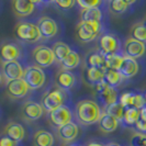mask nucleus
<instances>
[{
	"instance_id": "f257e3e1",
	"label": "nucleus",
	"mask_w": 146,
	"mask_h": 146,
	"mask_svg": "<svg viewBox=\"0 0 146 146\" xmlns=\"http://www.w3.org/2000/svg\"><path fill=\"white\" fill-rule=\"evenodd\" d=\"M103 111L95 100L84 99L76 103L75 117L81 125H92L99 122Z\"/></svg>"
},
{
	"instance_id": "f03ea898",
	"label": "nucleus",
	"mask_w": 146,
	"mask_h": 146,
	"mask_svg": "<svg viewBox=\"0 0 146 146\" xmlns=\"http://www.w3.org/2000/svg\"><path fill=\"white\" fill-rule=\"evenodd\" d=\"M67 97H68L67 91L56 86L45 91V94L42 97L41 104L45 111L51 112L60 106H64L67 100Z\"/></svg>"
},
{
	"instance_id": "7ed1b4c3",
	"label": "nucleus",
	"mask_w": 146,
	"mask_h": 146,
	"mask_svg": "<svg viewBox=\"0 0 146 146\" xmlns=\"http://www.w3.org/2000/svg\"><path fill=\"white\" fill-rule=\"evenodd\" d=\"M102 34V23L80 21L76 27V35L81 43H89Z\"/></svg>"
},
{
	"instance_id": "20e7f679",
	"label": "nucleus",
	"mask_w": 146,
	"mask_h": 146,
	"mask_svg": "<svg viewBox=\"0 0 146 146\" xmlns=\"http://www.w3.org/2000/svg\"><path fill=\"white\" fill-rule=\"evenodd\" d=\"M15 35L24 43H35L42 38L36 24L29 21L18 22L15 28Z\"/></svg>"
},
{
	"instance_id": "39448f33",
	"label": "nucleus",
	"mask_w": 146,
	"mask_h": 146,
	"mask_svg": "<svg viewBox=\"0 0 146 146\" xmlns=\"http://www.w3.org/2000/svg\"><path fill=\"white\" fill-rule=\"evenodd\" d=\"M22 79L25 81V84L29 86L30 89H40L43 87L46 79V75L44 73L43 68L36 65L29 66L24 69Z\"/></svg>"
},
{
	"instance_id": "423d86ee",
	"label": "nucleus",
	"mask_w": 146,
	"mask_h": 146,
	"mask_svg": "<svg viewBox=\"0 0 146 146\" xmlns=\"http://www.w3.org/2000/svg\"><path fill=\"white\" fill-rule=\"evenodd\" d=\"M98 51L104 56L108 54L122 52V45L120 38L113 33H102L98 37Z\"/></svg>"
},
{
	"instance_id": "0eeeda50",
	"label": "nucleus",
	"mask_w": 146,
	"mask_h": 146,
	"mask_svg": "<svg viewBox=\"0 0 146 146\" xmlns=\"http://www.w3.org/2000/svg\"><path fill=\"white\" fill-rule=\"evenodd\" d=\"M32 58L36 66L41 68L50 67L55 62V56L52 48L46 45H37L32 51Z\"/></svg>"
},
{
	"instance_id": "6e6552de",
	"label": "nucleus",
	"mask_w": 146,
	"mask_h": 146,
	"mask_svg": "<svg viewBox=\"0 0 146 146\" xmlns=\"http://www.w3.org/2000/svg\"><path fill=\"white\" fill-rule=\"evenodd\" d=\"M96 91L98 92L99 96V100L101 104L103 106L104 109H107L108 107L119 102V92L117 89L109 87L104 81L97 85L95 87Z\"/></svg>"
},
{
	"instance_id": "1a4fd4ad",
	"label": "nucleus",
	"mask_w": 146,
	"mask_h": 146,
	"mask_svg": "<svg viewBox=\"0 0 146 146\" xmlns=\"http://www.w3.org/2000/svg\"><path fill=\"white\" fill-rule=\"evenodd\" d=\"M20 45L12 41H5L0 44V60L2 63L19 60L21 57Z\"/></svg>"
},
{
	"instance_id": "9d476101",
	"label": "nucleus",
	"mask_w": 146,
	"mask_h": 146,
	"mask_svg": "<svg viewBox=\"0 0 146 146\" xmlns=\"http://www.w3.org/2000/svg\"><path fill=\"white\" fill-rule=\"evenodd\" d=\"M73 117L74 115L72 110L65 104L48 112V119H50L51 123L54 126H56L57 129L69 123V122H73Z\"/></svg>"
},
{
	"instance_id": "9b49d317",
	"label": "nucleus",
	"mask_w": 146,
	"mask_h": 146,
	"mask_svg": "<svg viewBox=\"0 0 146 146\" xmlns=\"http://www.w3.org/2000/svg\"><path fill=\"white\" fill-rule=\"evenodd\" d=\"M122 52L124 56L131 57V58L137 59L145 55L146 53V44L139 42L132 37H129L123 44Z\"/></svg>"
},
{
	"instance_id": "f8f14e48",
	"label": "nucleus",
	"mask_w": 146,
	"mask_h": 146,
	"mask_svg": "<svg viewBox=\"0 0 146 146\" xmlns=\"http://www.w3.org/2000/svg\"><path fill=\"white\" fill-rule=\"evenodd\" d=\"M36 25L43 38H52L58 33V24L51 17H41L37 20Z\"/></svg>"
},
{
	"instance_id": "ddd939ff",
	"label": "nucleus",
	"mask_w": 146,
	"mask_h": 146,
	"mask_svg": "<svg viewBox=\"0 0 146 146\" xmlns=\"http://www.w3.org/2000/svg\"><path fill=\"white\" fill-rule=\"evenodd\" d=\"M44 109L42 104L35 101L29 100L23 103L21 109V114L27 121H36L43 115Z\"/></svg>"
},
{
	"instance_id": "4468645a",
	"label": "nucleus",
	"mask_w": 146,
	"mask_h": 146,
	"mask_svg": "<svg viewBox=\"0 0 146 146\" xmlns=\"http://www.w3.org/2000/svg\"><path fill=\"white\" fill-rule=\"evenodd\" d=\"M1 70H2V76L8 81H12L17 79H22L24 68L18 60H13V62L2 63Z\"/></svg>"
},
{
	"instance_id": "2eb2a0df",
	"label": "nucleus",
	"mask_w": 146,
	"mask_h": 146,
	"mask_svg": "<svg viewBox=\"0 0 146 146\" xmlns=\"http://www.w3.org/2000/svg\"><path fill=\"white\" fill-rule=\"evenodd\" d=\"M7 94L9 97L13 99H21L29 94L30 88L25 84L23 79H17V80L8 81L7 82Z\"/></svg>"
},
{
	"instance_id": "dca6fc26",
	"label": "nucleus",
	"mask_w": 146,
	"mask_h": 146,
	"mask_svg": "<svg viewBox=\"0 0 146 146\" xmlns=\"http://www.w3.org/2000/svg\"><path fill=\"white\" fill-rule=\"evenodd\" d=\"M55 82L56 86L64 90H69L72 88L75 87L76 85V76L73 72L70 70H65V69H60L57 72L55 76Z\"/></svg>"
},
{
	"instance_id": "f3484780",
	"label": "nucleus",
	"mask_w": 146,
	"mask_h": 146,
	"mask_svg": "<svg viewBox=\"0 0 146 146\" xmlns=\"http://www.w3.org/2000/svg\"><path fill=\"white\" fill-rule=\"evenodd\" d=\"M78 134H79V127L75 122H69L57 129L58 137L65 143H73L78 137Z\"/></svg>"
},
{
	"instance_id": "a211bd4d",
	"label": "nucleus",
	"mask_w": 146,
	"mask_h": 146,
	"mask_svg": "<svg viewBox=\"0 0 146 146\" xmlns=\"http://www.w3.org/2000/svg\"><path fill=\"white\" fill-rule=\"evenodd\" d=\"M35 9V5L33 1L25 0H13L12 1V10L17 17L25 18L33 13Z\"/></svg>"
},
{
	"instance_id": "6ab92c4d",
	"label": "nucleus",
	"mask_w": 146,
	"mask_h": 146,
	"mask_svg": "<svg viewBox=\"0 0 146 146\" xmlns=\"http://www.w3.org/2000/svg\"><path fill=\"white\" fill-rule=\"evenodd\" d=\"M139 65L137 63V60L131 57L124 56L123 63L121 65V68L119 69V72L121 73V75L124 77L125 79H131L133 78L136 74L139 73Z\"/></svg>"
},
{
	"instance_id": "aec40b11",
	"label": "nucleus",
	"mask_w": 146,
	"mask_h": 146,
	"mask_svg": "<svg viewBox=\"0 0 146 146\" xmlns=\"http://www.w3.org/2000/svg\"><path fill=\"white\" fill-rule=\"evenodd\" d=\"M5 134L9 136L10 139H12L13 141L20 143L22 142L24 137H25V130L23 127V125L17 122H9L6 127H5Z\"/></svg>"
},
{
	"instance_id": "412c9836",
	"label": "nucleus",
	"mask_w": 146,
	"mask_h": 146,
	"mask_svg": "<svg viewBox=\"0 0 146 146\" xmlns=\"http://www.w3.org/2000/svg\"><path fill=\"white\" fill-rule=\"evenodd\" d=\"M104 74H106V69L87 67V69L85 72V79L90 86L96 87L97 85L104 81Z\"/></svg>"
},
{
	"instance_id": "4be33fe9",
	"label": "nucleus",
	"mask_w": 146,
	"mask_h": 146,
	"mask_svg": "<svg viewBox=\"0 0 146 146\" xmlns=\"http://www.w3.org/2000/svg\"><path fill=\"white\" fill-rule=\"evenodd\" d=\"M120 124V122L117 121L115 117H111L110 114L106 113L103 111L102 115L100 117L99 122H98V126L99 129L104 133H111L114 132L117 129V126Z\"/></svg>"
},
{
	"instance_id": "5701e85b",
	"label": "nucleus",
	"mask_w": 146,
	"mask_h": 146,
	"mask_svg": "<svg viewBox=\"0 0 146 146\" xmlns=\"http://www.w3.org/2000/svg\"><path fill=\"white\" fill-rule=\"evenodd\" d=\"M125 78L121 75L119 70H113V69H109L106 68V74H104V82L111 88L117 89L120 87L123 82H124Z\"/></svg>"
},
{
	"instance_id": "b1692460",
	"label": "nucleus",
	"mask_w": 146,
	"mask_h": 146,
	"mask_svg": "<svg viewBox=\"0 0 146 146\" xmlns=\"http://www.w3.org/2000/svg\"><path fill=\"white\" fill-rule=\"evenodd\" d=\"M86 65L89 68H102V69L107 68L104 55L99 51L90 52L88 54L86 57Z\"/></svg>"
},
{
	"instance_id": "393cba45",
	"label": "nucleus",
	"mask_w": 146,
	"mask_h": 146,
	"mask_svg": "<svg viewBox=\"0 0 146 146\" xmlns=\"http://www.w3.org/2000/svg\"><path fill=\"white\" fill-rule=\"evenodd\" d=\"M34 146H53L54 145V135L46 130H38L33 136Z\"/></svg>"
},
{
	"instance_id": "a878e982",
	"label": "nucleus",
	"mask_w": 146,
	"mask_h": 146,
	"mask_svg": "<svg viewBox=\"0 0 146 146\" xmlns=\"http://www.w3.org/2000/svg\"><path fill=\"white\" fill-rule=\"evenodd\" d=\"M80 18L81 21L84 22H98V23H102L103 12L100 8L86 9V10H81Z\"/></svg>"
},
{
	"instance_id": "bb28decb",
	"label": "nucleus",
	"mask_w": 146,
	"mask_h": 146,
	"mask_svg": "<svg viewBox=\"0 0 146 146\" xmlns=\"http://www.w3.org/2000/svg\"><path fill=\"white\" fill-rule=\"evenodd\" d=\"M52 51L54 53L55 60L62 63L69 55V53L72 52V48L69 47L68 44L64 43V42H56V43L53 44Z\"/></svg>"
},
{
	"instance_id": "cd10ccee",
	"label": "nucleus",
	"mask_w": 146,
	"mask_h": 146,
	"mask_svg": "<svg viewBox=\"0 0 146 146\" xmlns=\"http://www.w3.org/2000/svg\"><path fill=\"white\" fill-rule=\"evenodd\" d=\"M104 59H106V66H107V68L113 69V70H119L121 68L122 63H123L124 54H123V52L108 54V55L104 56Z\"/></svg>"
},
{
	"instance_id": "c85d7f7f",
	"label": "nucleus",
	"mask_w": 146,
	"mask_h": 146,
	"mask_svg": "<svg viewBox=\"0 0 146 146\" xmlns=\"http://www.w3.org/2000/svg\"><path fill=\"white\" fill-rule=\"evenodd\" d=\"M135 1H125V0H112L109 2V10L113 15H122L126 12Z\"/></svg>"
},
{
	"instance_id": "c756f323",
	"label": "nucleus",
	"mask_w": 146,
	"mask_h": 146,
	"mask_svg": "<svg viewBox=\"0 0 146 146\" xmlns=\"http://www.w3.org/2000/svg\"><path fill=\"white\" fill-rule=\"evenodd\" d=\"M139 115H141V111L135 109V108L125 109L124 115H123V119H122V122L121 123L124 125V126H129V127L135 126V124L139 121Z\"/></svg>"
},
{
	"instance_id": "7c9ffc66",
	"label": "nucleus",
	"mask_w": 146,
	"mask_h": 146,
	"mask_svg": "<svg viewBox=\"0 0 146 146\" xmlns=\"http://www.w3.org/2000/svg\"><path fill=\"white\" fill-rule=\"evenodd\" d=\"M59 64H60L62 69L70 70L72 72L73 69H75L76 67H78V65L80 64V56H79V54L76 51L72 50V52L69 53V55Z\"/></svg>"
},
{
	"instance_id": "2f4dec72",
	"label": "nucleus",
	"mask_w": 146,
	"mask_h": 146,
	"mask_svg": "<svg viewBox=\"0 0 146 146\" xmlns=\"http://www.w3.org/2000/svg\"><path fill=\"white\" fill-rule=\"evenodd\" d=\"M130 35L132 38L146 44V27L144 25V23L139 22V23L133 24L130 31Z\"/></svg>"
},
{
	"instance_id": "473e14b6",
	"label": "nucleus",
	"mask_w": 146,
	"mask_h": 146,
	"mask_svg": "<svg viewBox=\"0 0 146 146\" xmlns=\"http://www.w3.org/2000/svg\"><path fill=\"white\" fill-rule=\"evenodd\" d=\"M104 112L110 114L111 117H115L117 121L121 123L122 119H123V115H124L125 108L120 102H117L114 103V104H112V106H110V107H108L107 109H104Z\"/></svg>"
},
{
	"instance_id": "72a5a7b5",
	"label": "nucleus",
	"mask_w": 146,
	"mask_h": 146,
	"mask_svg": "<svg viewBox=\"0 0 146 146\" xmlns=\"http://www.w3.org/2000/svg\"><path fill=\"white\" fill-rule=\"evenodd\" d=\"M134 97H135V92H124L121 96H119V102L121 103L125 109L133 108Z\"/></svg>"
},
{
	"instance_id": "f704fd0d",
	"label": "nucleus",
	"mask_w": 146,
	"mask_h": 146,
	"mask_svg": "<svg viewBox=\"0 0 146 146\" xmlns=\"http://www.w3.org/2000/svg\"><path fill=\"white\" fill-rule=\"evenodd\" d=\"M131 146H146V134L134 132L131 136Z\"/></svg>"
},
{
	"instance_id": "c9c22d12",
	"label": "nucleus",
	"mask_w": 146,
	"mask_h": 146,
	"mask_svg": "<svg viewBox=\"0 0 146 146\" xmlns=\"http://www.w3.org/2000/svg\"><path fill=\"white\" fill-rule=\"evenodd\" d=\"M76 5H78V7H80L81 10H86V9H92V8H100V6L102 5V1H100V0H92V1L78 0L76 2Z\"/></svg>"
},
{
	"instance_id": "e433bc0d",
	"label": "nucleus",
	"mask_w": 146,
	"mask_h": 146,
	"mask_svg": "<svg viewBox=\"0 0 146 146\" xmlns=\"http://www.w3.org/2000/svg\"><path fill=\"white\" fill-rule=\"evenodd\" d=\"M146 107L145 103V99H144V95L142 94H139V92H135V97H134V103H133V108L137 110L144 109Z\"/></svg>"
},
{
	"instance_id": "4c0bfd02",
	"label": "nucleus",
	"mask_w": 146,
	"mask_h": 146,
	"mask_svg": "<svg viewBox=\"0 0 146 146\" xmlns=\"http://www.w3.org/2000/svg\"><path fill=\"white\" fill-rule=\"evenodd\" d=\"M134 127H135L136 132L146 134V114H144L142 111H141V115H139V121H137V123L135 124Z\"/></svg>"
},
{
	"instance_id": "58836bf2",
	"label": "nucleus",
	"mask_w": 146,
	"mask_h": 146,
	"mask_svg": "<svg viewBox=\"0 0 146 146\" xmlns=\"http://www.w3.org/2000/svg\"><path fill=\"white\" fill-rule=\"evenodd\" d=\"M54 3H55L56 6H58L60 9L67 10V9L73 8L74 6L76 5V1H74V0H56Z\"/></svg>"
},
{
	"instance_id": "ea45409f",
	"label": "nucleus",
	"mask_w": 146,
	"mask_h": 146,
	"mask_svg": "<svg viewBox=\"0 0 146 146\" xmlns=\"http://www.w3.org/2000/svg\"><path fill=\"white\" fill-rule=\"evenodd\" d=\"M0 146H18V142L13 141L6 134L0 136Z\"/></svg>"
},
{
	"instance_id": "a19ab883",
	"label": "nucleus",
	"mask_w": 146,
	"mask_h": 146,
	"mask_svg": "<svg viewBox=\"0 0 146 146\" xmlns=\"http://www.w3.org/2000/svg\"><path fill=\"white\" fill-rule=\"evenodd\" d=\"M86 146H106V145L102 144V143H100V142H97V141H91Z\"/></svg>"
},
{
	"instance_id": "79ce46f5",
	"label": "nucleus",
	"mask_w": 146,
	"mask_h": 146,
	"mask_svg": "<svg viewBox=\"0 0 146 146\" xmlns=\"http://www.w3.org/2000/svg\"><path fill=\"white\" fill-rule=\"evenodd\" d=\"M64 146H82L81 144H79V143H66Z\"/></svg>"
},
{
	"instance_id": "37998d69",
	"label": "nucleus",
	"mask_w": 146,
	"mask_h": 146,
	"mask_svg": "<svg viewBox=\"0 0 146 146\" xmlns=\"http://www.w3.org/2000/svg\"><path fill=\"white\" fill-rule=\"evenodd\" d=\"M106 146H122V145H120V144H117V143H114V142H111V143H108Z\"/></svg>"
},
{
	"instance_id": "c03bdc74",
	"label": "nucleus",
	"mask_w": 146,
	"mask_h": 146,
	"mask_svg": "<svg viewBox=\"0 0 146 146\" xmlns=\"http://www.w3.org/2000/svg\"><path fill=\"white\" fill-rule=\"evenodd\" d=\"M2 79H3V76H2V74L0 73V85L2 84Z\"/></svg>"
},
{
	"instance_id": "a18cd8bd",
	"label": "nucleus",
	"mask_w": 146,
	"mask_h": 146,
	"mask_svg": "<svg viewBox=\"0 0 146 146\" xmlns=\"http://www.w3.org/2000/svg\"><path fill=\"white\" fill-rule=\"evenodd\" d=\"M144 99H145V103H146V91H145V94H144Z\"/></svg>"
},
{
	"instance_id": "49530a36",
	"label": "nucleus",
	"mask_w": 146,
	"mask_h": 146,
	"mask_svg": "<svg viewBox=\"0 0 146 146\" xmlns=\"http://www.w3.org/2000/svg\"><path fill=\"white\" fill-rule=\"evenodd\" d=\"M143 23H144V25H145V27H146V20H145V21H144V22H143Z\"/></svg>"
}]
</instances>
